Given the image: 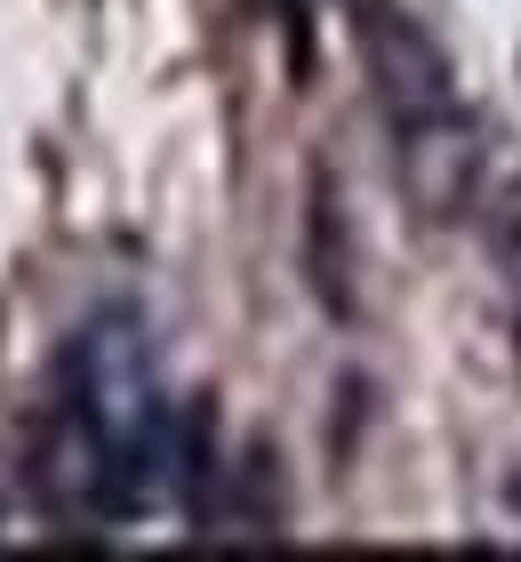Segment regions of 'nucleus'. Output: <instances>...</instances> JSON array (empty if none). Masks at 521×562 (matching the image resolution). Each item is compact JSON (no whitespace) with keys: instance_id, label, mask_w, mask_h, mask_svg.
<instances>
[{"instance_id":"f257e3e1","label":"nucleus","mask_w":521,"mask_h":562,"mask_svg":"<svg viewBox=\"0 0 521 562\" xmlns=\"http://www.w3.org/2000/svg\"><path fill=\"white\" fill-rule=\"evenodd\" d=\"M305 273H313V297L346 322V314H353V281H346L353 258H346V217H337L329 169H313V193H305Z\"/></svg>"},{"instance_id":"f03ea898","label":"nucleus","mask_w":521,"mask_h":562,"mask_svg":"<svg viewBox=\"0 0 521 562\" xmlns=\"http://www.w3.org/2000/svg\"><path fill=\"white\" fill-rule=\"evenodd\" d=\"M177 491H185V515L208 522V491H217V418H208V402H193L185 434H177Z\"/></svg>"},{"instance_id":"7ed1b4c3","label":"nucleus","mask_w":521,"mask_h":562,"mask_svg":"<svg viewBox=\"0 0 521 562\" xmlns=\"http://www.w3.org/2000/svg\"><path fill=\"white\" fill-rule=\"evenodd\" d=\"M233 522H241V539H281V491H273V450H249V467L233 474Z\"/></svg>"},{"instance_id":"20e7f679","label":"nucleus","mask_w":521,"mask_h":562,"mask_svg":"<svg viewBox=\"0 0 521 562\" xmlns=\"http://www.w3.org/2000/svg\"><path fill=\"white\" fill-rule=\"evenodd\" d=\"M273 16H281L290 72H297V89H305V81H313V65H321V57H313V9H305V0H273Z\"/></svg>"}]
</instances>
